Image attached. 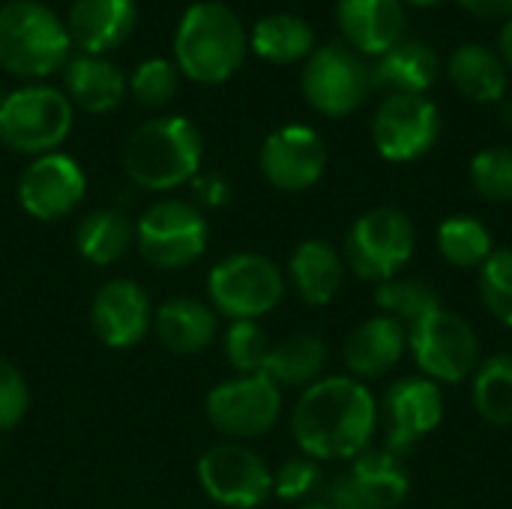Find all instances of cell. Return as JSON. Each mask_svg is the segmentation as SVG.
<instances>
[{"instance_id": "cell-32", "label": "cell", "mask_w": 512, "mask_h": 509, "mask_svg": "<svg viewBox=\"0 0 512 509\" xmlns=\"http://www.w3.org/2000/svg\"><path fill=\"white\" fill-rule=\"evenodd\" d=\"M375 303L384 315L402 321L405 327L414 324L417 318L429 315L432 309L441 306V297L438 291L429 285V282H420V279H390V282H381L378 291H375Z\"/></svg>"}, {"instance_id": "cell-9", "label": "cell", "mask_w": 512, "mask_h": 509, "mask_svg": "<svg viewBox=\"0 0 512 509\" xmlns=\"http://www.w3.org/2000/svg\"><path fill=\"white\" fill-rule=\"evenodd\" d=\"M408 351L423 378L435 384H462L480 366V339L474 327L444 306L408 324Z\"/></svg>"}, {"instance_id": "cell-33", "label": "cell", "mask_w": 512, "mask_h": 509, "mask_svg": "<svg viewBox=\"0 0 512 509\" xmlns=\"http://www.w3.org/2000/svg\"><path fill=\"white\" fill-rule=\"evenodd\" d=\"M126 81H129V93L138 105L165 108L177 96L180 69L168 57H147L132 69V75Z\"/></svg>"}, {"instance_id": "cell-4", "label": "cell", "mask_w": 512, "mask_h": 509, "mask_svg": "<svg viewBox=\"0 0 512 509\" xmlns=\"http://www.w3.org/2000/svg\"><path fill=\"white\" fill-rule=\"evenodd\" d=\"M72 39L63 15L42 0L0 3V69L30 81H42L66 66Z\"/></svg>"}, {"instance_id": "cell-48", "label": "cell", "mask_w": 512, "mask_h": 509, "mask_svg": "<svg viewBox=\"0 0 512 509\" xmlns=\"http://www.w3.org/2000/svg\"><path fill=\"white\" fill-rule=\"evenodd\" d=\"M0 3H6V0H0Z\"/></svg>"}, {"instance_id": "cell-19", "label": "cell", "mask_w": 512, "mask_h": 509, "mask_svg": "<svg viewBox=\"0 0 512 509\" xmlns=\"http://www.w3.org/2000/svg\"><path fill=\"white\" fill-rule=\"evenodd\" d=\"M336 24L351 51L384 57L405 39L402 0H339Z\"/></svg>"}, {"instance_id": "cell-8", "label": "cell", "mask_w": 512, "mask_h": 509, "mask_svg": "<svg viewBox=\"0 0 512 509\" xmlns=\"http://www.w3.org/2000/svg\"><path fill=\"white\" fill-rule=\"evenodd\" d=\"M414 222L399 207L366 210L345 234V261L366 282L396 279L414 258Z\"/></svg>"}, {"instance_id": "cell-7", "label": "cell", "mask_w": 512, "mask_h": 509, "mask_svg": "<svg viewBox=\"0 0 512 509\" xmlns=\"http://www.w3.org/2000/svg\"><path fill=\"white\" fill-rule=\"evenodd\" d=\"M210 243V222L198 204L162 198L150 204L135 222V246L156 270L192 267Z\"/></svg>"}, {"instance_id": "cell-27", "label": "cell", "mask_w": 512, "mask_h": 509, "mask_svg": "<svg viewBox=\"0 0 512 509\" xmlns=\"http://www.w3.org/2000/svg\"><path fill=\"white\" fill-rule=\"evenodd\" d=\"M249 48L270 63H300L315 51V30L294 12H273L255 21Z\"/></svg>"}, {"instance_id": "cell-41", "label": "cell", "mask_w": 512, "mask_h": 509, "mask_svg": "<svg viewBox=\"0 0 512 509\" xmlns=\"http://www.w3.org/2000/svg\"><path fill=\"white\" fill-rule=\"evenodd\" d=\"M477 18H510L512 0H459Z\"/></svg>"}, {"instance_id": "cell-12", "label": "cell", "mask_w": 512, "mask_h": 509, "mask_svg": "<svg viewBox=\"0 0 512 509\" xmlns=\"http://www.w3.org/2000/svg\"><path fill=\"white\" fill-rule=\"evenodd\" d=\"M198 483L204 495L225 509H258L273 495L270 465L240 441H222L201 453Z\"/></svg>"}, {"instance_id": "cell-1", "label": "cell", "mask_w": 512, "mask_h": 509, "mask_svg": "<svg viewBox=\"0 0 512 509\" xmlns=\"http://www.w3.org/2000/svg\"><path fill=\"white\" fill-rule=\"evenodd\" d=\"M378 402L372 390L351 375H330L309 384L294 411L291 435L303 456L339 462L360 456L375 435Z\"/></svg>"}, {"instance_id": "cell-17", "label": "cell", "mask_w": 512, "mask_h": 509, "mask_svg": "<svg viewBox=\"0 0 512 509\" xmlns=\"http://www.w3.org/2000/svg\"><path fill=\"white\" fill-rule=\"evenodd\" d=\"M90 327L111 351L135 348L153 330V306L147 291L126 276L105 282L90 303Z\"/></svg>"}, {"instance_id": "cell-10", "label": "cell", "mask_w": 512, "mask_h": 509, "mask_svg": "<svg viewBox=\"0 0 512 509\" xmlns=\"http://www.w3.org/2000/svg\"><path fill=\"white\" fill-rule=\"evenodd\" d=\"M300 87L306 102L324 117H348L372 93V69L348 45L327 42L315 45L303 60Z\"/></svg>"}, {"instance_id": "cell-38", "label": "cell", "mask_w": 512, "mask_h": 509, "mask_svg": "<svg viewBox=\"0 0 512 509\" xmlns=\"http://www.w3.org/2000/svg\"><path fill=\"white\" fill-rule=\"evenodd\" d=\"M30 408V387L21 369L0 357V435L15 429Z\"/></svg>"}, {"instance_id": "cell-43", "label": "cell", "mask_w": 512, "mask_h": 509, "mask_svg": "<svg viewBox=\"0 0 512 509\" xmlns=\"http://www.w3.org/2000/svg\"><path fill=\"white\" fill-rule=\"evenodd\" d=\"M501 117H504V123H507V126L512 129V99H507V102H504V111H501Z\"/></svg>"}, {"instance_id": "cell-24", "label": "cell", "mask_w": 512, "mask_h": 509, "mask_svg": "<svg viewBox=\"0 0 512 509\" xmlns=\"http://www.w3.org/2000/svg\"><path fill=\"white\" fill-rule=\"evenodd\" d=\"M450 84L471 102H498L507 93V63L480 42H462L447 60Z\"/></svg>"}, {"instance_id": "cell-16", "label": "cell", "mask_w": 512, "mask_h": 509, "mask_svg": "<svg viewBox=\"0 0 512 509\" xmlns=\"http://www.w3.org/2000/svg\"><path fill=\"white\" fill-rule=\"evenodd\" d=\"M384 420H387V441L384 450L405 456L411 453L426 435H432L444 420V396L441 387L423 375L399 378L384 393Z\"/></svg>"}, {"instance_id": "cell-20", "label": "cell", "mask_w": 512, "mask_h": 509, "mask_svg": "<svg viewBox=\"0 0 512 509\" xmlns=\"http://www.w3.org/2000/svg\"><path fill=\"white\" fill-rule=\"evenodd\" d=\"M408 351V327L390 315L363 321L345 342V366L351 378L372 381L390 375Z\"/></svg>"}, {"instance_id": "cell-44", "label": "cell", "mask_w": 512, "mask_h": 509, "mask_svg": "<svg viewBox=\"0 0 512 509\" xmlns=\"http://www.w3.org/2000/svg\"><path fill=\"white\" fill-rule=\"evenodd\" d=\"M411 6H423V9H429V6H438V3H444V0H408Z\"/></svg>"}, {"instance_id": "cell-26", "label": "cell", "mask_w": 512, "mask_h": 509, "mask_svg": "<svg viewBox=\"0 0 512 509\" xmlns=\"http://www.w3.org/2000/svg\"><path fill=\"white\" fill-rule=\"evenodd\" d=\"M327 342L315 333H294L270 348L264 360V375L282 390V387H309L324 375L327 366Z\"/></svg>"}, {"instance_id": "cell-31", "label": "cell", "mask_w": 512, "mask_h": 509, "mask_svg": "<svg viewBox=\"0 0 512 509\" xmlns=\"http://www.w3.org/2000/svg\"><path fill=\"white\" fill-rule=\"evenodd\" d=\"M438 252L450 267L480 270L483 261L495 252V240L483 219L459 213L438 225Z\"/></svg>"}, {"instance_id": "cell-2", "label": "cell", "mask_w": 512, "mask_h": 509, "mask_svg": "<svg viewBox=\"0 0 512 509\" xmlns=\"http://www.w3.org/2000/svg\"><path fill=\"white\" fill-rule=\"evenodd\" d=\"M249 54V30L222 0H195L174 30V66L195 84H225Z\"/></svg>"}, {"instance_id": "cell-42", "label": "cell", "mask_w": 512, "mask_h": 509, "mask_svg": "<svg viewBox=\"0 0 512 509\" xmlns=\"http://www.w3.org/2000/svg\"><path fill=\"white\" fill-rule=\"evenodd\" d=\"M498 54H501V60H504V63L512 69V15L504 21V27H501V36H498Z\"/></svg>"}, {"instance_id": "cell-36", "label": "cell", "mask_w": 512, "mask_h": 509, "mask_svg": "<svg viewBox=\"0 0 512 509\" xmlns=\"http://www.w3.org/2000/svg\"><path fill=\"white\" fill-rule=\"evenodd\" d=\"M270 336L258 321H231L225 333V360L237 375H255L270 354Z\"/></svg>"}, {"instance_id": "cell-34", "label": "cell", "mask_w": 512, "mask_h": 509, "mask_svg": "<svg viewBox=\"0 0 512 509\" xmlns=\"http://www.w3.org/2000/svg\"><path fill=\"white\" fill-rule=\"evenodd\" d=\"M471 186L480 198L507 204L512 201V150L510 147H486L471 159Z\"/></svg>"}, {"instance_id": "cell-29", "label": "cell", "mask_w": 512, "mask_h": 509, "mask_svg": "<svg viewBox=\"0 0 512 509\" xmlns=\"http://www.w3.org/2000/svg\"><path fill=\"white\" fill-rule=\"evenodd\" d=\"M348 474L384 509L402 507L408 501V492H411L408 468H405L402 456H396L390 450L366 447L360 456L351 459V471Z\"/></svg>"}, {"instance_id": "cell-15", "label": "cell", "mask_w": 512, "mask_h": 509, "mask_svg": "<svg viewBox=\"0 0 512 509\" xmlns=\"http://www.w3.org/2000/svg\"><path fill=\"white\" fill-rule=\"evenodd\" d=\"M261 174L273 189L303 192L312 189L327 171V144L324 138L303 123H288L270 132L258 156Z\"/></svg>"}, {"instance_id": "cell-23", "label": "cell", "mask_w": 512, "mask_h": 509, "mask_svg": "<svg viewBox=\"0 0 512 509\" xmlns=\"http://www.w3.org/2000/svg\"><path fill=\"white\" fill-rule=\"evenodd\" d=\"M345 279V261L327 240H303L288 258V282L306 306L336 300Z\"/></svg>"}, {"instance_id": "cell-37", "label": "cell", "mask_w": 512, "mask_h": 509, "mask_svg": "<svg viewBox=\"0 0 512 509\" xmlns=\"http://www.w3.org/2000/svg\"><path fill=\"white\" fill-rule=\"evenodd\" d=\"M321 486V465L309 456H294L273 471V495L282 501H306Z\"/></svg>"}, {"instance_id": "cell-35", "label": "cell", "mask_w": 512, "mask_h": 509, "mask_svg": "<svg viewBox=\"0 0 512 509\" xmlns=\"http://www.w3.org/2000/svg\"><path fill=\"white\" fill-rule=\"evenodd\" d=\"M480 297L495 321L512 327V249H495L480 267Z\"/></svg>"}, {"instance_id": "cell-28", "label": "cell", "mask_w": 512, "mask_h": 509, "mask_svg": "<svg viewBox=\"0 0 512 509\" xmlns=\"http://www.w3.org/2000/svg\"><path fill=\"white\" fill-rule=\"evenodd\" d=\"M135 246V225L120 210H93L75 228V249L84 261L108 267Z\"/></svg>"}, {"instance_id": "cell-22", "label": "cell", "mask_w": 512, "mask_h": 509, "mask_svg": "<svg viewBox=\"0 0 512 509\" xmlns=\"http://www.w3.org/2000/svg\"><path fill=\"white\" fill-rule=\"evenodd\" d=\"M153 333L159 345L174 354H201L216 342L219 315L204 300L174 297L153 309Z\"/></svg>"}, {"instance_id": "cell-45", "label": "cell", "mask_w": 512, "mask_h": 509, "mask_svg": "<svg viewBox=\"0 0 512 509\" xmlns=\"http://www.w3.org/2000/svg\"><path fill=\"white\" fill-rule=\"evenodd\" d=\"M300 509H333L327 501H309V504H303Z\"/></svg>"}, {"instance_id": "cell-13", "label": "cell", "mask_w": 512, "mask_h": 509, "mask_svg": "<svg viewBox=\"0 0 512 509\" xmlns=\"http://www.w3.org/2000/svg\"><path fill=\"white\" fill-rule=\"evenodd\" d=\"M441 135V111L429 96L390 93L372 117L375 150L387 162H417Z\"/></svg>"}, {"instance_id": "cell-30", "label": "cell", "mask_w": 512, "mask_h": 509, "mask_svg": "<svg viewBox=\"0 0 512 509\" xmlns=\"http://www.w3.org/2000/svg\"><path fill=\"white\" fill-rule=\"evenodd\" d=\"M471 378L477 414L492 426H512V354H492L480 360Z\"/></svg>"}, {"instance_id": "cell-21", "label": "cell", "mask_w": 512, "mask_h": 509, "mask_svg": "<svg viewBox=\"0 0 512 509\" xmlns=\"http://www.w3.org/2000/svg\"><path fill=\"white\" fill-rule=\"evenodd\" d=\"M63 72V93L69 96L72 108L87 114H111L129 93V81L117 63L96 54H72Z\"/></svg>"}, {"instance_id": "cell-25", "label": "cell", "mask_w": 512, "mask_h": 509, "mask_svg": "<svg viewBox=\"0 0 512 509\" xmlns=\"http://www.w3.org/2000/svg\"><path fill=\"white\" fill-rule=\"evenodd\" d=\"M441 78V57L432 45L420 39H402L372 69V87H390L393 93H420Z\"/></svg>"}, {"instance_id": "cell-18", "label": "cell", "mask_w": 512, "mask_h": 509, "mask_svg": "<svg viewBox=\"0 0 512 509\" xmlns=\"http://www.w3.org/2000/svg\"><path fill=\"white\" fill-rule=\"evenodd\" d=\"M72 48L78 54L108 57L138 27V3L135 0H69L63 15Z\"/></svg>"}, {"instance_id": "cell-6", "label": "cell", "mask_w": 512, "mask_h": 509, "mask_svg": "<svg viewBox=\"0 0 512 509\" xmlns=\"http://www.w3.org/2000/svg\"><path fill=\"white\" fill-rule=\"evenodd\" d=\"M285 297V273L258 252H234L207 273V300L228 321H258Z\"/></svg>"}, {"instance_id": "cell-3", "label": "cell", "mask_w": 512, "mask_h": 509, "mask_svg": "<svg viewBox=\"0 0 512 509\" xmlns=\"http://www.w3.org/2000/svg\"><path fill=\"white\" fill-rule=\"evenodd\" d=\"M201 129L180 114H159L132 129L123 144L126 177L147 192H171L201 174Z\"/></svg>"}, {"instance_id": "cell-5", "label": "cell", "mask_w": 512, "mask_h": 509, "mask_svg": "<svg viewBox=\"0 0 512 509\" xmlns=\"http://www.w3.org/2000/svg\"><path fill=\"white\" fill-rule=\"evenodd\" d=\"M75 126V108L60 87L30 81L0 102V144L21 156L57 153Z\"/></svg>"}, {"instance_id": "cell-11", "label": "cell", "mask_w": 512, "mask_h": 509, "mask_svg": "<svg viewBox=\"0 0 512 509\" xmlns=\"http://www.w3.org/2000/svg\"><path fill=\"white\" fill-rule=\"evenodd\" d=\"M204 414L231 441L264 438L282 417V390L264 372L234 375L207 393Z\"/></svg>"}, {"instance_id": "cell-46", "label": "cell", "mask_w": 512, "mask_h": 509, "mask_svg": "<svg viewBox=\"0 0 512 509\" xmlns=\"http://www.w3.org/2000/svg\"><path fill=\"white\" fill-rule=\"evenodd\" d=\"M6 93H9V90H6V84H3V78H0V102L6 99Z\"/></svg>"}, {"instance_id": "cell-39", "label": "cell", "mask_w": 512, "mask_h": 509, "mask_svg": "<svg viewBox=\"0 0 512 509\" xmlns=\"http://www.w3.org/2000/svg\"><path fill=\"white\" fill-rule=\"evenodd\" d=\"M327 504L333 509H384L351 474H339L327 486Z\"/></svg>"}, {"instance_id": "cell-14", "label": "cell", "mask_w": 512, "mask_h": 509, "mask_svg": "<svg viewBox=\"0 0 512 509\" xmlns=\"http://www.w3.org/2000/svg\"><path fill=\"white\" fill-rule=\"evenodd\" d=\"M21 210L36 222L66 219L87 195L84 168L66 153H45L30 159L15 186Z\"/></svg>"}, {"instance_id": "cell-47", "label": "cell", "mask_w": 512, "mask_h": 509, "mask_svg": "<svg viewBox=\"0 0 512 509\" xmlns=\"http://www.w3.org/2000/svg\"><path fill=\"white\" fill-rule=\"evenodd\" d=\"M0 453H3V441H0Z\"/></svg>"}, {"instance_id": "cell-40", "label": "cell", "mask_w": 512, "mask_h": 509, "mask_svg": "<svg viewBox=\"0 0 512 509\" xmlns=\"http://www.w3.org/2000/svg\"><path fill=\"white\" fill-rule=\"evenodd\" d=\"M192 189L198 204L204 207H225L231 201V186L222 174H198L192 180Z\"/></svg>"}]
</instances>
